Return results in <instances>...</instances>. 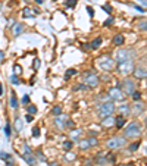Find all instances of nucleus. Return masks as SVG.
Instances as JSON below:
<instances>
[{
  "mask_svg": "<svg viewBox=\"0 0 147 166\" xmlns=\"http://www.w3.org/2000/svg\"><path fill=\"white\" fill-rule=\"evenodd\" d=\"M141 132H143V129H141V125H140L138 122H131V124H128L124 129V135L127 137V138H135V137H140Z\"/></svg>",
  "mask_w": 147,
  "mask_h": 166,
  "instance_id": "obj_1",
  "label": "nucleus"
},
{
  "mask_svg": "<svg viewBox=\"0 0 147 166\" xmlns=\"http://www.w3.org/2000/svg\"><path fill=\"white\" fill-rule=\"evenodd\" d=\"M134 56V52L132 50H128V49H119L115 55V59H116L118 63H122V62H128V60L132 59Z\"/></svg>",
  "mask_w": 147,
  "mask_h": 166,
  "instance_id": "obj_2",
  "label": "nucleus"
},
{
  "mask_svg": "<svg viewBox=\"0 0 147 166\" xmlns=\"http://www.w3.org/2000/svg\"><path fill=\"white\" fill-rule=\"evenodd\" d=\"M115 112V104L113 101H104V103L100 106L99 109V115H100V118L104 119V118H109L110 115Z\"/></svg>",
  "mask_w": 147,
  "mask_h": 166,
  "instance_id": "obj_3",
  "label": "nucleus"
},
{
  "mask_svg": "<svg viewBox=\"0 0 147 166\" xmlns=\"http://www.w3.org/2000/svg\"><path fill=\"white\" fill-rule=\"evenodd\" d=\"M97 65H99L100 69H103V71H112L115 62L110 56H102V57L97 59Z\"/></svg>",
  "mask_w": 147,
  "mask_h": 166,
  "instance_id": "obj_4",
  "label": "nucleus"
},
{
  "mask_svg": "<svg viewBox=\"0 0 147 166\" xmlns=\"http://www.w3.org/2000/svg\"><path fill=\"white\" fill-rule=\"evenodd\" d=\"M122 146H125V138L124 137H113L107 141V147L109 148H121Z\"/></svg>",
  "mask_w": 147,
  "mask_h": 166,
  "instance_id": "obj_5",
  "label": "nucleus"
},
{
  "mask_svg": "<svg viewBox=\"0 0 147 166\" xmlns=\"http://www.w3.org/2000/svg\"><path fill=\"white\" fill-rule=\"evenodd\" d=\"M118 71H119L122 75H128V74H131V72H134V65H132L131 60H128V62H122V63H119Z\"/></svg>",
  "mask_w": 147,
  "mask_h": 166,
  "instance_id": "obj_6",
  "label": "nucleus"
},
{
  "mask_svg": "<svg viewBox=\"0 0 147 166\" xmlns=\"http://www.w3.org/2000/svg\"><path fill=\"white\" fill-rule=\"evenodd\" d=\"M122 88H124L125 94H129V96H131L132 93L135 91V82L132 81V79H125V81L122 82Z\"/></svg>",
  "mask_w": 147,
  "mask_h": 166,
  "instance_id": "obj_7",
  "label": "nucleus"
},
{
  "mask_svg": "<svg viewBox=\"0 0 147 166\" xmlns=\"http://www.w3.org/2000/svg\"><path fill=\"white\" fill-rule=\"evenodd\" d=\"M124 91H121L119 88H112L109 93V97L112 99V101L113 100H116V101H121V100H124Z\"/></svg>",
  "mask_w": 147,
  "mask_h": 166,
  "instance_id": "obj_8",
  "label": "nucleus"
},
{
  "mask_svg": "<svg viewBox=\"0 0 147 166\" xmlns=\"http://www.w3.org/2000/svg\"><path fill=\"white\" fill-rule=\"evenodd\" d=\"M100 82L99 77L97 75H91V77H87L85 78V85L87 87H90V88H94V87H97Z\"/></svg>",
  "mask_w": 147,
  "mask_h": 166,
  "instance_id": "obj_9",
  "label": "nucleus"
},
{
  "mask_svg": "<svg viewBox=\"0 0 147 166\" xmlns=\"http://www.w3.org/2000/svg\"><path fill=\"white\" fill-rule=\"evenodd\" d=\"M132 74L135 75V78H147V68L146 66H138L134 69Z\"/></svg>",
  "mask_w": 147,
  "mask_h": 166,
  "instance_id": "obj_10",
  "label": "nucleus"
},
{
  "mask_svg": "<svg viewBox=\"0 0 147 166\" xmlns=\"http://www.w3.org/2000/svg\"><path fill=\"white\" fill-rule=\"evenodd\" d=\"M24 159H25V160H27V162H28L31 166H35V165H37L35 159L33 157V154H31V153H25V154H24Z\"/></svg>",
  "mask_w": 147,
  "mask_h": 166,
  "instance_id": "obj_11",
  "label": "nucleus"
},
{
  "mask_svg": "<svg viewBox=\"0 0 147 166\" xmlns=\"http://www.w3.org/2000/svg\"><path fill=\"white\" fill-rule=\"evenodd\" d=\"M113 44H116V46L124 44V35H121V34L115 35V37H113Z\"/></svg>",
  "mask_w": 147,
  "mask_h": 166,
  "instance_id": "obj_12",
  "label": "nucleus"
},
{
  "mask_svg": "<svg viewBox=\"0 0 147 166\" xmlns=\"http://www.w3.org/2000/svg\"><path fill=\"white\" fill-rule=\"evenodd\" d=\"M80 147L82 148V150H87V148H90V147H91L90 140H88V138H87V140H81L80 141Z\"/></svg>",
  "mask_w": 147,
  "mask_h": 166,
  "instance_id": "obj_13",
  "label": "nucleus"
},
{
  "mask_svg": "<svg viewBox=\"0 0 147 166\" xmlns=\"http://www.w3.org/2000/svg\"><path fill=\"white\" fill-rule=\"evenodd\" d=\"M124 125H125V116L119 115V116L116 118V126H118V128H122Z\"/></svg>",
  "mask_w": 147,
  "mask_h": 166,
  "instance_id": "obj_14",
  "label": "nucleus"
},
{
  "mask_svg": "<svg viewBox=\"0 0 147 166\" xmlns=\"http://www.w3.org/2000/svg\"><path fill=\"white\" fill-rule=\"evenodd\" d=\"M22 30H24L22 24H16V25L13 26V34H15V35H18V34H21V33H22Z\"/></svg>",
  "mask_w": 147,
  "mask_h": 166,
  "instance_id": "obj_15",
  "label": "nucleus"
},
{
  "mask_svg": "<svg viewBox=\"0 0 147 166\" xmlns=\"http://www.w3.org/2000/svg\"><path fill=\"white\" fill-rule=\"evenodd\" d=\"M100 44H102V38H96V40H93V43H91V44H90V47H91V49H99V46Z\"/></svg>",
  "mask_w": 147,
  "mask_h": 166,
  "instance_id": "obj_16",
  "label": "nucleus"
},
{
  "mask_svg": "<svg viewBox=\"0 0 147 166\" xmlns=\"http://www.w3.org/2000/svg\"><path fill=\"white\" fill-rule=\"evenodd\" d=\"M119 112L124 113V116H125V115H128L129 113V106H128V104H122V106L119 107Z\"/></svg>",
  "mask_w": 147,
  "mask_h": 166,
  "instance_id": "obj_17",
  "label": "nucleus"
},
{
  "mask_svg": "<svg viewBox=\"0 0 147 166\" xmlns=\"http://www.w3.org/2000/svg\"><path fill=\"white\" fill-rule=\"evenodd\" d=\"M77 74V69H74V68H71V69H68L66 71V74H65V78L68 79L69 77H72V75H75Z\"/></svg>",
  "mask_w": 147,
  "mask_h": 166,
  "instance_id": "obj_18",
  "label": "nucleus"
},
{
  "mask_svg": "<svg viewBox=\"0 0 147 166\" xmlns=\"http://www.w3.org/2000/svg\"><path fill=\"white\" fill-rule=\"evenodd\" d=\"M75 4H77V0H66V2H65L66 8H74Z\"/></svg>",
  "mask_w": 147,
  "mask_h": 166,
  "instance_id": "obj_19",
  "label": "nucleus"
},
{
  "mask_svg": "<svg viewBox=\"0 0 147 166\" xmlns=\"http://www.w3.org/2000/svg\"><path fill=\"white\" fill-rule=\"evenodd\" d=\"M15 128H16V131H21L22 129V121L21 119L16 118V121H15Z\"/></svg>",
  "mask_w": 147,
  "mask_h": 166,
  "instance_id": "obj_20",
  "label": "nucleus"
},
{
  "mask_svg": "<svg viewBox=\"0 0 147 166\" xmlns=\"http://www.w3.org/2000/svg\"><path fill=\"white\" fill-rule=\"evenodd\" d=\"M138 147H140V141H135V143H132L131 146H129V151H135Z\"/></svg>",
  "mask_w": 147,
  "mask_h": 166,
  "instance_id": "obj_21",
  "label": "nucleus"
},
{
  "mask_svg": "<svg viewBox=\"0 0 147 166\" xmlns=\"http://www.w3.org/2000/svg\"><path fill=\"white\" fill-rule=\"evenodd\" d=\"M60 113H62V107H60V106H55V107H53V115L59 116Z\"/></svg>",
  "mask_w": 147,
  "mask_h": 166,
  "instance_id": "obj_22",
  "label": "nucleus"
},
{
  "mask_svg": "<svg viewBox=\"0 0 147 166\" xmlns=\"http://www.w3.org/2000/svg\"><path fill=\"white\" fill-rule=\"evenodd\" d=\"M10 106L12 107H16L18 103H16V97H15V93H12V97H10Z\"/></svg>",
  "mask_w": 147,
  "mask_h": 166,
  "instance_id": "obj_23",
  "label": "nucleus"
},
{
  "mask_svg": "<svg viewBox=\"0 0 147 166\" xmlns=\"http://www.w3.org/2000/svg\"><path fill=\"white\" fill-rule=\"evenodd\" d=\"M138 28L143 31H147V21H141V22L138 24Z\"/></svg>",
  "mask_w": 147,
  "mask_h": 166,
  "instance_id": "obj_24",
  "label": "nucleus"
},
{
  "mask_svg": "<svg viewBox=\"0 0 147 166\" xmlns=\"http://www.w3.org/2000/svg\"><path fill=\"white\" fill-rule=\"evenodd\" d=\"M27 110H28L29 115H34V113H37V107L35 106H28L27 107Z\"/></svg>",
  "mask_w": 147,
  "mask_h": 166,
  "instance_id": "obj_25",
  "label": "nucleus"
},
{
  "mask_svg": "<svg viewBox=\"0 0 147 166\" xmlns=\"http://www.w3.org/2000/svg\"><path fill=\"white\" fill-rule=\"evenodd\" d=\"M131 97H132V99H134V100H140V97H141V94H140L138 91H134V93H132V94H131Z\"/></svg>",
  "mask_w": 147,
  "mask_h": 166,
  "instance_id": "obj_26",
  "label": "nucleus"
},
{
  "mask_svg": "<svg viewBox=\"0 0 147 166\" xmlns=\"http://www.w3.org/2000/svg\"><path fill=\"white\" fill-rule=\"evenodd\" d=\"M63 147H65V150H71V148H72V141H66V143L63 144Z\"/></svg>",
  "mask_w": 147,
  "mask_h": 166,
  "instance_id": "obj_27",
  "label": "nucleus"
},
{
  "mask_svg": "<svg viewBox=\"0 0 147 166\" xmlns=\"http://www.w3.org/2000/svg\"><path fill=\"white\" fill-rule=\"evenodd\" d=\"M33 135L34 137H38V135H40V128H37V126H35V128H33Z\"/></svg>",
  "mask_w": 147,
  "mask_h": 166,
  "instance_id": "obj_28",
  "label": "nucleus"
},
{
  "mask_svg": "<svg viewBox=\"0 0 147 166\" xmlns=\"http://www.w3.org/2000/svg\"><path fill=\"white\" fill-rule=\"evenodd\" d=\"M4 134H6V137H9V135H10V126H9V125H6V126H4Z\"/></svg>",
  "mask_w": 147,
  "mask_h": 166,
  "instance_id": "obj_29",
  "label": "nucleus"
},
{
  "mask_svg": "<svg viewBox=\"0 0 147 166\" xmlns=\"http://www.w3.org/2000/svg\"><path fill=\"white\" fill-rule=\"evenodd\" d=\"M0 157L4 159V160H6V159H7V160H10V156L7 154V153H0Z\"/></svg>",
  "mask_w": 147,
  "mask_h": 166,
  "instance_id": "obj_30",
  "label": "nucleus"
},
{
  "mask_svg": "<svg viewBox=\"0 0 147 166\" xmlns=\"http://www.w3.org/2000/svg\"><path fill=\"white\" fill-rule=\"evenodd\" d=\"M103 9H104V10H106L107 13H112V8H110L109 4H104V6H103Z\"/></svg>",
  "mask_w": 147,
  "mask_h": 166,
  "instance_id": "obj_31",
  "label": "nucleus"
},
{
  "mask_svg": "<svg viewBox=\"0 0 147 166\" xmlns=\"http://www.w3.org/2000/svg\"><path fill=\"white\" fill-rule=\"evenodd\" d=\"M87 12H88V15L91 16V18L94 16V10H93V8H90V6H88V8H87Z\"/></svg>",
  "mask_w": 147,
  "mask_h": 166,
  "instance_id": "obj_32",
  "label": "nucleus"
},
{
  "mask_svg": "<svg viewBox=\"0 0 147 166\" xmlns=\"http://www.w3.org/2000/svg\"><path fill=\"white\" fill-rule=\"evenodd\" d=\"M112 24H113V18H109L104 21V25H112Z\"/></svg>",
  "mask_w": 147,
  "mask_h": 166,
  "instance_id": "obj_33",
  "label": "nucleus"
},
{
  "mask_svg": "<svg viewBox=\"0 0 147 166\" xmlns=\"http://www.w3.org/2000/svg\"><path fill=\"white\" fill-rule=\"evenodd\" d=\"M91 75H94V71H88V72H84V78L91 77Z\"/></svg>",
  "mask_w": 147,
  "mask_h": 166,
  "instance_id": "obj_34",
  "label": "nucleus"
},
{
  "mask_svg": "<svg viewBox=\"0 0 147 166\" xmlns=\"http://www.w3.org/2000/svg\"><path fill=\"white\" fill-rule=\"evenodd\" d=\"M33 119H34V118H33V115H29V113L25 116V121H27V122H33Z\"/></svg>",
  "mask_w": 147,
  "mask_h": 166,
  "instance_id": "obj_35",
  "label": "nucleus"
},
{
  "mask_svg": "<svg viewBox=\"0 0 147 166\" xmlns=\"http://www.w3.org/2000/svg\"><path fill=\"white\" fill-rule=\"evenodd\" d=\"M88 140H90V144H91V147H93V146H97V140H96V138H88Z\"/></svg>",
  "mask_w": 147,
  "mask_h": 166,
  "instance_id": "obj_36",
  "label": "nucleus"
},
{
  "mask_svg": "<svg viewBox=\"0 0 147 166\" xmlns=\"http://www.w3.org/2000/svg\"><path fill=\"white\" fill-rule=\"evenodd\" d=\"M10 79H12V82H13V84H19V82H21V81H19V78H16V77H12Z\"/></svg>",
  "mask_w": 147,
  "mask_h": 166,
  "instance_id": "obj_37",
  "label": "nucleus"
},
{
  "mask_svg": "<svg viewBox=\"0 0 147 166\" xmlns=\"http://www.w3.org/2000/svg\"><path fill=\"white\" fill-rule=\"evenodd\" d=\"M13 71L19 74V72H21V66H19V65H15V66H13Z\"/></svg>",
  "mask_w": 147,
  "mask_h": 166,
  "instance_id": "obj_38",
  "label": "nucleus"
},
{
  "mask_svg": "<svg viewBox=\"0 0 147 166\" xmlns=\"http://www.w3.org/2000/svg\"><path fill=\"white\" fill-rule=\"evenodd\" d=\"M24 16H31V15H29V9L28 8L24 9Z\"/></svg>",
  "mask_w": 147,
  "mask_h": 166,
  "instance_id": "obj_39",
  "label": "nucleus"
},
{
  "mask_svg": "<svg viewBox=\"0 0 147 166\" xmlns=\"http://www.w3.org/2000/svg\"><path fill=\"white\" fill-rule=\"evenodd\" d=\"M81 134V131H72V137H78Z\"/></svg>",
  "mask_w": 147,
  "mask_h": 166,
  "instance_id": "obj_40",
  "label": "nucleus"
},
{
  "mask_svg": "<svg viewBox=\"0 0 147 166\" xmlns=\"http://www.w3.org/2000/svg\"><path fill=\"white\" fill-rule=\"evenodd\" d=\"M22 103H28V96H24V97H22Z\"/></svg>",
  "mask_w": 147,
  "mask_h": 166,
  "instance_id": "obj_41",
  "label": "nucleus"
},
{
  "mask_svg": "<svg viewBox=\"0 0 147 166\" xmlns=\"http://www.w3.org/2000/svg\"><path fill=\"white\" fill-rule=\"evenodd\" d=\"M134 8H135L138 12H143V8H141V6H134Z\"/></svg>",
  "mask_w": 147,
  "mask_h": 166,
  "instance_id": "obj_42",
  "label": "nucleus"
},
{
  "mask_svg": "<svg viewBox=\"0 0 147 166\" xmlns=\"http://www.w3.org/2000/svg\"><path fill=\"white\" fill-rule=\"evenodd\" d=\"M140 3L144 4V6H147V0H140Z\"/></svg>",
  "mask_w": 147,
  "mask_h": 166,
  "instance_id": "obj_43",
  "label": "nucleus"
},
{
  "mask_svg": "<svg viewBox=\"0 0 147 166\" xmlns=\"http://www.w3.org/2000/svg\"><path fill=\"white\" fill-rule=\"evenodd\" d=\"M0 62H3V52H0Z\"/></svg>",
  "mask_w": 147,
  "mask_h": 166,
  "instance_id": "obj_44",
  "label": "nucleus"
},
{
  "mask_svg": "<svg viewBox=\"0 0 147 166\" xmlns=\"http://www.w3.org/2000/svg\"><path fill=\"white\" fill-rule=\"evenodd\" d=\"M35 2H37L38 4H41V3H43V0H35Z\"/></svg>",
  "mask_w": 147,
  "mask_h": 166,
  "instance_id": "obj_45",
  "label": "nucleus"
},
{
  "mask_svg": "<svg viewBox=\"0 0 147 166\" xmlns=\"http://www.w3.org/2000/svg\"><path fill=\"white\" fill-rule=\"evenodd\" d=\"M0 94H2V85H0Z\"/></svg>",
  "mask_w": 147,
  "mask_h": 166,
  "instance_id": "obj_46",
  "label": "nucleus"
},
{
  "mask_svg": "<svg viewBox=\"0 0 147 166\" xmlns=\"http://www.w3.org/2000/svg\"><path fill=\"white\" fill-rule=\"evenodd\" d=\"M146 153H147V146H146Z\"/></svg>",
  "mask_w": 147,
  "mask_h": 166,
  "instance_id": "obj_47",
  "label": "nucleus"
},
{
  "mask_svg": "<svg viewBox=\"0 0 147 166\" xmlns=\"http://www.w3.org/2000/svg\"><path fill=\"white\" fill-rule=\"evenodd\" d=\"M146 125H147V119H146Z\"/></svg>",
  "mask_w": 147,
  "mask_h": 166,
  "instance_id": "obj_48",
  "label": "nucleus"
}]
</instances>
